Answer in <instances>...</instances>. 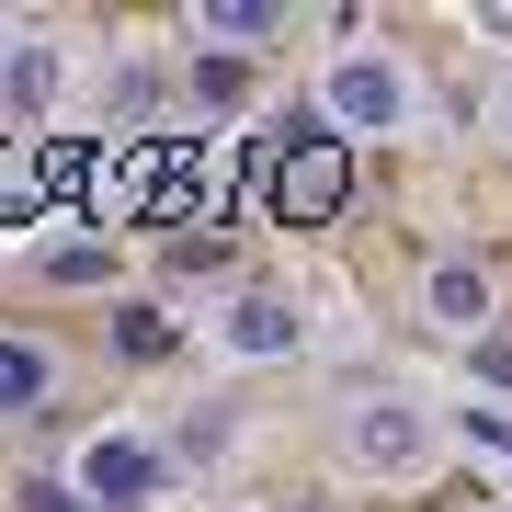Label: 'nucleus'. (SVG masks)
Instances as JSON below:
<instances>
[{
    "instance_id": "f8f14e48",
    "label": "nucleus",
    "mask_w": 512,
    "mask_h": 512,
    "mask_svg": "<svg viewBox=\"0 0 512 512\" xmlns=\"http://www.w3.org/2000/svg\"><path fill=\"white\" fill-rule=\"evenodd\" d=\"M12 512H92V501H80L69 478H23V490H12Z\"/></svg>"
},
{
    "instance_id": "20e7f679",
    "label": "nucleus",
    "mask_w": 512,
    "mask_h": 512,
    "mask_svg": "<svg viewBox=\"0 0 512 512\" xmlns=\"http://www.w3.org/2000/svg\"><path fill=\"white\" fill-rule=\"evenodd\" d=\"M410 319L478 353V342L501 330V274H490L478 251H433V262H421V285H410Z\"/></svg>"
},
{
    "instance_id": "f3484780",
    "label": "nucleus",
    "mask_w": 512,
    "mask_h": 512,
    "mask_svg": "<svg viewBox=\"0 0 512 512\" xmlns=\"http://www.w3.org/2000/svg\"><path fill=\"white\" fill-rule=\"evenodd\" d=\"M478 512H501V501H478Z\"/></svg>"
},
{
    "instance_id": "f03ea898",
    "label": "nucleus",
    "mask_w": 512,
    "mask_h": 512,
    "mask_svg": "<svg viewBox=\"0 0 512 512\" xmlns=\"http://www.w3.org/2000/svg\"><path fill=\"white\" fill-rule=\"evenodd\" d=\"M319 114L342 137H421L433 126V80H421V57L410 46H330V69H319Z\"/></svg>"
},
{
    "instance_id": "1a4fd4ad",
    "label": "nucleus",
    "mask_w": 512,
    "mask_h": 512,
    "mask_svg": "<svg viewBox=\"0 0 512 512\" xmlns=\"http://www.w3.org/2000/svg\"><path fill=\"white\" fill-rule=\"evenodd\" d=\"M239 92H251V57H205V46L183 57V103H194V114H228Z\"/></svg>"
},
{
    "instance_id": "39448f33",
    "label": "nucleus",
    "mask_w": 512,
    "mask_h": 512,
    "mask_svg": "<svg viewBox=\"0 0 512 512\" xmlns=\"http://www.w3.org/2000/svg\"><path fill=\"white\" fill-rule=\"evenodd\" d=\"M217 353H239V365H296L308 353V308L285 285H239L217 308Z\"/></svg>"
},
{
    "instance_id": "9d476101",
    "label": "nucleus",
    "mask_w": 512,
    "mask_h": 512,
    "mask_svg": "<svg viewBox=\"0 0 512 512\" xmlns=\"http://www.w3.org/2000/svg\"><path fill=\"white\" fill-rule=\"evenodd\" d=\"M330 205H342V160H285V217H330Z\"/></svg>"
},
{
    "instance_id": "f257e3e1",
    "label": "nucleus",
    "mask_w": 512,
    "mask_h": 512,
    "mask_svg": "<svg viewBox=\"0 0 512 512\" xmlns=\"http://www.w3.org/2000/svg\"><path fill=\"white\" fill-rule=\"evenodd\" d=\"M330 456H342V478L410 490V478L444 467V421H433V399H410V387H353V399L330 410Z\"/></svg>"
},
{
    "instance_id": "7ed1b4c3",
    "label": "nucleus",
    "mask_w": 512,
    "mask_h": 512,
    "mask_svg": "<svg viewBox=\"0 0 512 512\" xmlns=\"http://www.w3.org/2000/svg\"><path fill=\"white\" fill-rule=\"evenodd\" d=\"M57 478H69L92 512H148V501L171 490V444L137 433V421H103V433H80V456L57 467Z\"/></svg>"
},
{
    "instance_id": "6e6552de",
    "label": "nucleus",
    "mask_w": 512,
    "mask_h": 512,
    "mask_svg": "<svg viewBox=\"0 0 512 512\" xmlns=\"http://www.w3.org/2000/svg\"><path fill=\"white\" fill-rule=\"evenodd\" d=\"M57 80H69V46L57 35H12V57H0V114H12V126H46Z\"/></svg>"
},
{
    "instance_id": "0eeeda50",
    "label": "nucleus",
    "mask_w": 512,
    "mask_h": 512,
    "mask_svg": "<svg viewBox=\"0 0 512 512\" xmlns=\"http://www.w3.org/2000/svg\"><path fill=\"white\" fill-rule=\"evenodd\" d=\"M183 35H194L205 57H262L274 35H296V12H285V0H194Z\"/></svg>"
},
{
    "instance_id": "4468645a",
    "label": "nucleus",
    "mask_w": 512,
    "mask_h": 512,
    "mask_svg": "<svg viewBox=\"0 0 512 512\" xmlns=\"http://www.w3.org/2000/svg\"><path fill=\"white\" fill-rule=\"evenodd\" d=\"M478 35H490V46H512V0H490V12H478Z\"/></svg>"
},
{
    "instance_id": "9b49d317",
    "label": "nucleus",
    "mask_w": 512,
    "mask_h": 512,
    "mask_svg": "<svg viewBox=\"0 0 512 512\" xmlns=\"http://www.w3.org/2000/svg\"><path fill=\"white\" fill-rule=\"evenodd\" d=\"M35 274H46V285H103V274H114V251H103V239H69V251H46V262H35Z\"/></svg>"
},
{
    "instance_id": "423d86ee",
    "label": "nucleus",
    "mask_w": 512,
    "mask_h": 512,
    "mask_svg": "<svg viewBox=\"0 0 512 512\" xmlns=\"http://www.w3.org/2000/svg\"><path fill=\"white\" fill-rule=\"evenodd\" d=\"M57 387H69V353H57L46 330H0V421L57 410Z\"/></svg>"
},
{
    "instance_id": "ddd939ff",
    "label": "nucleus",
    "mask_w": 512,
    "mask_h": 512,
    "mask_svg": "<svg viewBox=\"0 0 512 512\" xmlns=\"http://www.w3.org/2000/svg\"><path fill=\"white\" fill-rule=\"evenodd\" d=\"M490 137L512 148V69H501V92H490Z\"/></svg>"
},
{
    "instance_id": "dca6fc26",
    "label": "nucleus",
    "mask_w": 512,
    "mask_h": 512,
    "mask_svg": "<svg viewBox=\"0 0 512 512\" xmlns=\"http://www.w3.org/2000/svg\"><path fill=\"white\" fill-rule=\"evenodd\" d=\"M274 512H330V501H274Z\"/></svg>"
},
{
    "instance_id": "2eb2a0df",
    "label": "nucleus",
    "mask_w": 512,
    "mask_h": 512,
    "mask_svg": "<svg viewBox=\"0 0 512 512\" xmlns=\"http://www.w3.org/2000/svg\"><path fill=\"white\" fill-rule=\"evenodd\" d=\"M12 35H23V23H12V12H0V57H12Z\"/></svg>"
}]
</instances>
